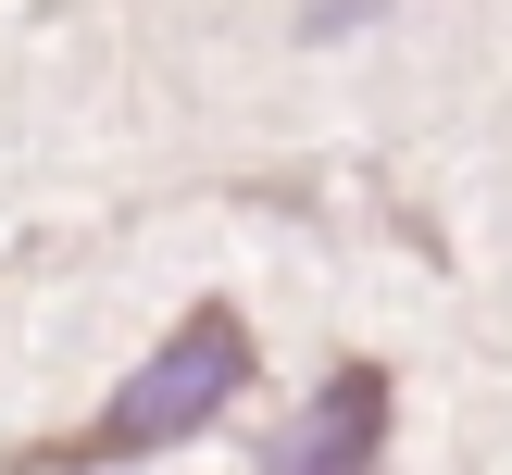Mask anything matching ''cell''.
<instances>
[{"instance_id": "7a4b0ae2", "label": "cell", "mask_w": 512, "mask_h": 475, "mask_svg": "<svg viewBox=\"0 0 512 475\" xmlns=\"http://www.w3.org/2000/svg\"><path fill=\"white\" fill-rule=\"evenodd\" d=\"M375 413H388V375H375V363H350L338 388L313 400V425H300V438H275L263 463H275V475H313V463H363V450H375Z\"/></svg>"}, {"instance_id": "6da1fadb", "label": "cell", "mask_w": 512, "mask_h": 475, "mask_svg": "<svg viewBox=\"0 0 512 475\" xmlns=\"http://www.w3.org/2000/svg\"><path fill=\"white\" fill-rule=\"evenodd\" d=\"M238 388H250V325L225 313V300H200V313L163 338V363H150L138 388H125L113 413L88 425V438H63V450H25V463H125V450H163V438H188V425H213Z\"/></svg>"}]
</instances>
